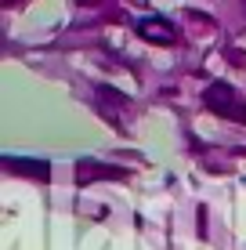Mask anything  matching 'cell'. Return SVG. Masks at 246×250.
Instances as JSON below:
<instances>
[{"label":"cell","mask_w":246,"mask_h":250,"mask_svg":"<svg viewBox=\"0 0 246 250\" xmlns=\"http://www.w3.org/2000/svg\"><path fill=\"white\" fill-rule=\"evenodd\" d=\"M138 29H141L145 40H152V44H174V25H167L163 19H145Z\"/></svg>","instance_id":"cell-2"},{"label":"cell","mask_w":246,"mask_h":250,"mask_svg":"<svg viewBox=\"0 0 246 250\" xmlns=\"http://www.w3.org/2000/svg\"><path fill=\"white\" fill-rule=\"evenodd\" d=\"M207 105L210 109H217V113H225V116H239L243 124H246V105L239 98H235V91H228L225 83H214L207 94Z\"/></svg>","instance_id":"cell-1"}]
</instances>
